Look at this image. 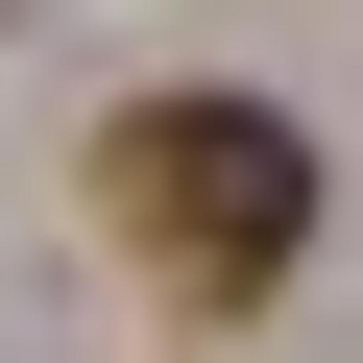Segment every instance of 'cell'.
<instances>
[{
  "label": "cell",
  "instance_id": "6da1fadb",
  "mask_svg": "<svg viewBox=\"0 0 363 363\" xmlns=\"http://www.w3.org/2000/svg\"><path fill=\"white\" fill-rule=\"evenodd\" d=\"M97 218L169 291H267L315 242V121H267V97H121L97 121Z\"/></svg>",
  "mask_w": 363,
  "mask_h": 363
}]
</instances>
